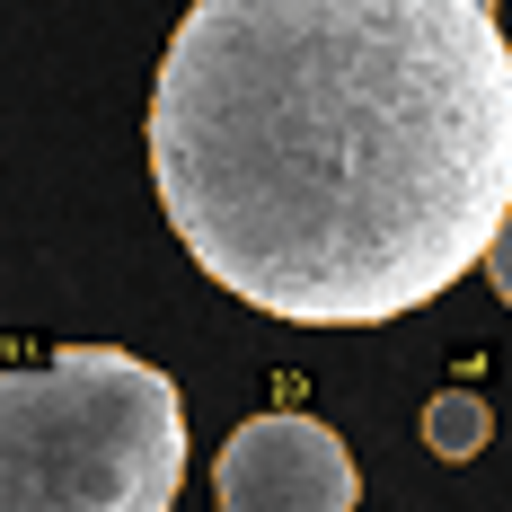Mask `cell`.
<instances>
[{
  "label": "cell",
  "instance_id": "1",
  "mask_svg": "<svg viewBox=\"0 0 512 512\" xmlns=\"http://www.w3.org/2000/svg\"><path fill=\"white\" fill-rule=\"evenodd\" d=\"M186 256L292 327L451 292L512 204V45L486 0H195L151 89Z\"/></svg>",
  "mask_w": 512,
  "mask_h": 512
},
{
  "label": "cell",
  "instance_id": "2",
  "mask_svg": "<svg viewBox=\"0 0 512 512\" xmlns=\"http://www.w3.org/2000/svg\"><path fill=\"white\" fill-rule=\"evenodd\" d=\"M186 486L177 380L115 345L0 371V512H168Z\"/></svg>",
  "mask_w": 512,
  "mask_h": 512
},
{
  "label": "cell",
  "instance_id": "3",
  "mask_svg": "<svg viewBox=\"0 0 512 512\" xmlns=\"http://www.w3.org/2000/svg\"><path fill=\"white\" fill-rule=\"evenodd\" d=\"M212 495H221V512H354L362 477L354 451L318 415H248L221 442Z\"/></svg>",
  "mask_w": 512,
  "mask_h": 512
},
{
  "label": "cell",
  "instance_id": "4",
  "mask_svg": "<svg viewBox=\"0 0 512 512\" xmlns=\"http://www.w3.org/2000/svg\"><path fill=\"white\" fill-rule=\"evenodd\" d=\"M486 442H495V415H486L477 389H442V398L424 407V451H433V460H477Z\"/></svg>",
  "mask_w": 512,
  "mask_h": 512
},
{
  "label": "cell",
  "instance_id": "5",
  "mask_svg": "<svg viewBox=\"0 0 512 512\" xmlns=\"http://www.w3.org/2000/svg\"><path fill=\"white\" fill-rule=\"evenodd\" d=\"M486 274H495V292L512 309V204H504V230H495V248H486Z\"/></svg>",
  "mask_w": 512,
  "mask_h": 512
}]
</instances>
